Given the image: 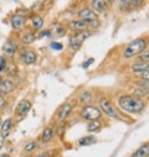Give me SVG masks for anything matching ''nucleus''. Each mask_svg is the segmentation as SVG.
Instances as JSON below:
<instances>
[{
  "label": "nucleus",
  "mask_w": 149,
  "mask_h": 157,
  "mask_svg": "<svg viewBox=\"0 0 149 157\" xmlns=\"http://www.w3.org/2000/svg\"><path fill=\"white\" fill-rule=\"evenodd\" d=\"M118 105L122 110L129 114H138L145 109L147 103L142 98L134 95H122L118 99Z\"/></svg>",
  "instance_id": "obj_1"
},
{
  "label": "nucleus",
  "mask_w": 149,
  "mask_h": 157,
  "mask_svg": "<svg viewBox=\"0 0 149 157\" xmlns=\"http://www.w3.org/2000/svg\"><path fill=\"white\" fill-rule=\"evenodd\" d=\"M144 50H147V38L138 37L126 46V48L123 51V57L126 59H131V58L140 55Z\"/></svg>",
  "instance_id": "obj_2"
},
{
  "label": "nucleus",
  "mask_w": 149,
  "mask_h": 157,
  "mask_svg": "<svg viewBox=\"0 0 149 157\" xmlns=\"http://www.w3.org/2000/svg\"><path fill=\"white\" fill-rule=\"evenodd\" d=\"M80 115H81V117L83 120L95 121V120H99V117L102 115V111L99 110L98 106H95V105L90 104V105L82 106V109L80 111Z\"/></svg>",
  "instance_id": "obj_3"
},
{
  "label": "nucleus",
  "mask_w": 149,
  "mask_h": 157,
  "mask_svg": "<svg viewBox=\"0 0 149 157\" xmlns=\"http://www.w3.org/2000/svg\"><path fill=\"white\" fill-rule=\"evenodd\" d=\"M90 36V32L88 31H85V32H77V33H74L73 36L70 37V40H68V46L72 51H77L80 50V47L82 46L83 41L86 40V38Z\"/></svg>",
  "instance_id": "obj_4"
},
{
  "label": "nucleus",
  "mask_w": 149,
  "mask_h": 157,
  "mask_svg": "<svg viewBox=\"0 0 149 157\" xmlns=\"http://www.w3.org/2000/svg\"><path fill=\"white\" fill-rule=\"evenodd\" d=\"M99 110L103 111L109 117H117L118 116V113H117L116 106L112 104L111 100L108 98H106V97H102L99 99Z\"/></svg>",
  "instance_id": "obj_5"
},
{
  "label": "nucleus",
  "mask_w": 149,
  "mask_h": 157,
  "mask_svg": "<svg viewBox=\"0 0 149 157\" xmlns=\"http://www.w3.org/2000/svg\"><path fill=\"white\" fill-rule=\"evenodd\" d=\"M79 17L81 21H85L86 24H95V21H98V15L90 8H83L79 11Z\"/></svg>",
  "instance_id": "obj_6"
},
{
  "label": "nucleus",
  "mask_w": 149,
  "mask_h": 157,
  "mask_svg": "<svg viewBox=\"0 0 149 157\" xmlns=\"http://www.w3.org/2000/svg\"><path fill=\"white\" fill-rule=\"evenodd\" d=\"M67 26H68L70 30L74 31L76 33H77V32L88 31V29H90V25L86 24L85 21H81V20H72V21H70V22L67 24Z\"/></svg>",
  "instance_id": "obj_7"
},
{
  "label": "nucleus",
  "mask_w": 149,
  "mask_h": 157,
  "mask_svg": "<svg viewBox=\"0 0 149 157\" xmlns=\"http://www.w3.org/2000/svg\"><path fill=\"white\" fill-rule=\"evenodd\" d=\"M30 109H31V103L27 99H22L18 104V106H16V115L20 116V117H24V116L27 115V113L30 111Z\"/></svg>",
  "instance_id": "obj_8"
},
{
  "label": "nucleus",
  "mask_w": 149,
  "mask_h": 157,
  "mask_svg": "<svg viewBox=\"0 0 149 157\" xmlns=\"http://www.w3.org/2000/svg\"><path fill=\"white\" fill-rule=\"evenodd\" d=\"M10 22H11L13 30L16 31V32H19V31H21V30L24 29V26H25V17L18 15V14H14V15L11 16Z\"/></svg>",
  "instance_id": "obj_9"
},
{
  "label": "nucleus",
  "mask_w": 149,
  "mask_h": 157,
  "mask_svg": "<svg viewBox=\"0 0 149 157\" xmlns=\"http://www.w3.org/2000/svg\"><path fill=\"white\" fill-rule=\"evenodd\" d=\"M18 50H19V46H18L16 41L11 40V38H9L3 46V52L5 55H9V56H14L18 52Z\"/></svg>",
  "instance_id": "obj_10"
},
{
  "label": "nucleus",
  "mask_w": 149,
  "mask_h": 157,
  "mask_svg": "<svg viewBox=\"0 0 149 157\" xmlns=\"http://www.w3.org/2000/svg\"><path fill=\"white\" fill-rule=\"evenodd\" d=\"M20 58H21V61H22L25 64H34V63L36 62L37 56H36V53H35L34 51H31V50H24V51L20 53Z\"/></svg>",
  "instance_id": "obj_11"
},
{
  "label": "nucleus",
  "mask_w": 149,
  "mask_h": 157,
  "mask_svg": "<svg viewBox=\"0 0 149 157\" xmlns=\"http://www.w3.org/2000/svg\"><path fill=\"white\" fill-rule=\"evenodd\" d=\"M14 89H15V84H14L13 81H10V79H3L2 82H0V94L6 95V94L11 93Z\"/></svg>",
  "instance_id": "obj_12"
},
{
  "label": "nucleus",
  "mask_w": 149,
  "mask_h": 157,
  "mask_svg": "<svg viewBox=\"0 0 149 157\" xmlns=\"http://www.w3.org/2000/svg\"><path fill=\"white\" fill-rule=\"evenodd\" d=\"M72 109H73V106H72V104H70V103H66V104H63L61 108H60V110H58V114H57V119H58V121H63L66 117L71 114V111H72Z\"/></svg>",
  "instance_id": "obj_13"
},
{
  "label": "nucleus",
  "mask_w": 149,
  "mask_h": 157,
  "mask_svg": "<svg viewBox=\"0 0 149 157\" xmlns=\"http://www.w3.org/2000/svg\"><path fill=\"white\" fill-rule=\"evenodd\" d=\"M92 5V10L97 14V13H106L107 11V8H108V2H103V0H95V2L91 3Z\"/></svg>",
  "instance_id": "obj_14"
},
{
  "label": "nucleus",
  "mask_w": 149,
  "mask_h": 157,
  "mask_svg": "<svg viewBox=\"0 0 149 157\" xmlns=\"http://www.w3.org/2000/svg\"><path fill=\"white\" fill-rule=\"evenodd\" d=\"M31 24H32L34 30H37V31L41 30L44 27V19H42V16L41 15H37V14L32 15L31 16Z\"/></svg>",
  "instance_id": "obj_15"
},
{
  "label": "nucleus",
  "mask_w": 149,
  "mask_h": 157,
  "mask_svg": "<svg viewBox=\"0 0 149 157\" xmlns=\"http://www.w3.org/2000/svg\"><path fill=\"white\" fill-rule=\"evenodd\" d=\"M148 155H149V145H148V142H145L131 157H148Z\"/></svg>",
  "instance_id": "obj_16"
},
{
  "label": "nucleus",
  "mask_w": 149,
  "mask_h": 157,
  "mask_svg": "<svg viewBox=\"0 0 149 157\" xmlns=\"http://www.w3.org/2000/svg\"><path fill=\"white\" fill-rule=\"evenodd\" d=\"M35 38H36V33L34 31H27L21 36V41L25 45H30L35 41Z\"/></svg>",
  "instance_id": "obj_17"
},
{
  "label": "nucleus",
  "mask_w": 149,
  "mask_h": 157,
  "mask_svg": "<svg viewBox=\"0 0 149 157\" xmlns=\"http://www.w3.org/2000/svg\"><path fill=\"white\" fill-rule=\"evenodd\" d=\"M11 126H13V120L10 119H6L3 124H2V126H0V130H2V135L4 136V137H6L8 136V134H9V131L11 130Z\"/></svg>",
  "instance_id": "obj_18"
},
{
  "label": "nucleus",
  "mask_w": 149,
  "mask_h": 157,
  "mask_svg": "<svg viewBox=\"0 0 149 157\" xmlns=\"http://www.w3.org/2000/svg\"><path fill=\"white\" fill-rule=\"evenodd\" d=\"M52 137H54V129L51 126L45 128V130L42 131V135H41V140L44 142H49L52 140Z\"/></svg>",
  "instance_id": "obj_19"
},
{
  "label": "nucleus",
  "mask_w": 149,
  "mask_h": 157,
  "mask_svg": "<svg viewBox=\"0 0 149 157\" xmlns=\"http://www.w3.org/2000/svg\"><path fill=\"white\" fill-rule=\"evenodd\" d=\"M132 71L134 73H143L144 71H148V63L145 62H137L132 64Z\"/></svg>",
  "instance_id": "obj_20"
},
{
  "label": "nucleus",
  "mask_w": 149,
  "mask_h": 157,
  "mask_svg": "<svg viewBox=\"0 0 149 157\" xmlns=\"http://www.w3.org/2000/svg\"><path fill=\"white\" fill-rule=\"evenodd\" d=\"M95 142H96V137L92 135H87V136H83L79 140V146H90Z\"/></svg>",
  "instance_id": "obj_21"
},
{
  "label": "nucleus",
  "mask_w": 149,
  "mask_h": 157,
  "mask_svg": "<svg viewBox=\"0 0 149 157\" xmlns=\"http://www.w3.org/2000/svg\"><path fill=\"white\" fill-rule=\"evenodd\" d=\"M80 103H82V104H85V105H90V103L93 100V97H92V94L90 93V92H83L81 95H80Z\"/></svg>",
  "instance_id": "obj_22"
},
{
  "label": "nucleus",
  "mask_w": 149,
  "mask_h": 157,
  "mask_svg": "<svg viewBox=\"0 0 149 157\" xmlns=\"http://www.w3.org/2000/svg\"><path fill=\"white\" fill-rule=\"evenodd\" d=\"M102 126V123L99 120H95V121H90L87 124V131L93 132V131H98Z\"/></svg>",
  "instance_id": "obj_23"
},
{
  "label": "nucleus",
  "mask_w": 149,
  "mask_h": 157,
  "mask_svg": "<svg viewBox=\"0 0 149 157\" xmlns=\"http://www.w3.org/2000/svg\"><path fill=\"white\" fill-rule=\"evenodd\" d=\"M118 5H119V9H121L122 11H129V10L133 9L132 2H119Z\"/></svg>",
  "instance_id": "obj_24"
},
{
  "label": "nucleus",
  "mask_w": 149,
  "mask_h": 157,
  "mask_svg": "<svg viewBox=\"0 0 149 157\" xmlns=\"http://www.w3.org/2000/svg\"><path fill=\"white\" fill-rule=\"evenodd\" d=\"M36 142L35 141H30V142H27L26 145H25V147H24V150H25V152H32L35 148H36Z\"/></svg>",
  "instance_id": "obj_25"
},
{
  "label": "nucleus",
  "mask_w": 149,
  "mask_h": 157,
  "mask_svg": "<svg viewBox=\"0 0 149 157\" xmlns=\"http://www.w3.org/2000/svg\"><path fill=\"white\" fill-rule=\"evenodd\" d=\"M144 95H145V97L148 95V90H147V89H142V88L138 87V89L134 90V97L140 98V97H144Z\"/></svg>",
  "instance_id": "obj_26"
},
{
  "label": "nucleus",
  "mask_w": 149,
  "mask_h": 157,
  "mask_svg": "<svg viewBox=\"0 0 149 157\" xmlns=\"http://www.w3.org/2000/svg\"><path fill=\"white\" fill-rule=\"evenodd\" d=\"M6 108V100H5V97L3 94H0V111L5 110Z\"/></svg>",
  "instance_id": "obj_27"
},
{
  "label": "nucleus",
  "mask_w": 149,
  "mask_h": 157,
  "mask_svg": "<svg viewBox=\"0 0 149 157\" xmlns=\"http://www.w3.org/2000/svg\"><path fill=\"white\" fill-rule=\"evenodd\" d=\"M51 47L54 48V50H56V51H61L62 50V44H60V42H52L51 44Z\"/></svg>",
  "instance_id": "obj_28"
},
{
  "label": "nucleus",
  "mask_w": 149,
  "mask_h": 157,
  "mask_svg": "<svg viewBox=\"0 0 149 157\" xmlns=\"http://www.w3.org/2000/svg\"><path fill=\"white\" fill-rule=\"evenodd\" d=\"M5 68H6V59L2 57V59H0V72H3Z\"/></svg>",
  "instance_id": "obj_29"
},
{
  "label": "nucleus",
  "mask_w": 149,
  "mask_h": 157,
  "mask_svg": "<svg viewBox=\"0 0 149 157\" xmlns=\"http://www.w3.org/2000/svg\"><path fill=\"white\" fill-rule=\"evenodd\" d=\"M148 77H149V71H144V72L140 74L142 81H148Z\"/></svg>",
  "instance_id": "obj_30"
},
{
  "label": "nucleus",
  "mask_w": 149,
  "mask_h": 157,
  "mask_svg": "<svg viewBox=\"0 0 149 157\" xmlns=\"http://www.w3.org/2000/svg\"><path fill=\"white\" fill-rule=\"evenodd\" d=\"M93 62H95V58H90L88 61H86V62L82 64V67H83V68H88V66H90V64H92Z\"/></svg>",
  "instance_id": "obj_31"
},
{
  "label": "nucleus",
  "mask_w": 149,
  "mask_h": 157,
  "mask_svg": "<svg viewBox=\"0 0 149 157\" xmlns=\"http://www.w3.org/2000/svg\"><path fill=\"white\" fill-rule=\"evenodd\" d=\"M139 88H142V89H147V90H148V81H142V82L139 83Z\"/></svg>",
  "instance_id": "obj_32"
},
{
  "label": "nucleus",
  "mask_w": 149,
  "mask_h": 157,
  "mask_svg": "<svg viewBox=\"0 0 149 157\" xmlns=\"http://www.w3.org/2000/svg\"><path fill=\"white\" fill-rule=\"evenodd\" d=\"M132 4H133V8H135V6H140V5H143L144 4V2H132Z\"/></svg>",
  "instance_id": "obj_33"
},
{
  "label": "nucleus",
  "mask_w": 149,
  "mask_h": 157,
  "mask_svg": "<svg viewBox=\"0 0 149 157\" xmlns=\"http://www.w3.org/2000/svg\"><path fill=\"white\" fill-rule=\"evenodd\" d=\"M4 140H5V137H4L2 134H0V150L3 148V145H4Z\"/></svg>",
  "instance_id": "obj_34"
},
{
  "label": "nucleus",
  "mask_w": 149,
  "mask_h": 157,
  "mask_svg": "<svg viewBox=\"0 0 149 157\" xmlns=\"http://www.w3.org/2000/svg\"><path fill=\"white\" fill-rule=\"evenodd\" d=\"M0 157H10L8 153H0Z\"/></svg>",
  "instance_id": "obj_35"
},
{
  "label": "nucleus",
  "mask_w": 149,
  "mask_h": 157,
  "mask_svg": "<svg viewBox=\"0 0 149 157\" xmlns=\"http://www.w3.org/2000/svg\"><path fill=\"white\" fill-rule=\"evenodd\" d=\"M45 35L49 36V35H50V31H46V32H42V33H41V36H45Z\"/></svg>",
  "instance_id": "obj_36"
},
{
  "label": "nucleus",
  "mask_w": 149,
  "mask_h": 157,
  "mask_svg": "<svg viewBox=\"0 0 149 157\" xmlns=\"http://www.w3.org/2000/svg\"><path fill=\"white\" fill-rule=\"evenodd\" d=\"M36 157H49L47 155H45V153H41V155H39V156H36Z\"/></svg>",
  "instance_id": "obj_37"
},
{
  "label": "nucleus",
  "mask_w": 149,
  "mask_h": 157,
  "mask_svg": "<svg viewBox=\"0 0 149 157\" xmlns=\"http://www.w3.org/2000/svg\"><path fill=\"white\" fill-rule=\"evenodd\" d=\"M2 124H3V121H2V117H0V126H2Z\"/></svg>",
  "instance_id": "obj_38"
},
{
  "label": "nucleus",
  "mask_w": 149,
  "mask_h": 157,
  "mask_svg": "<svg viewBox=\"0 0 149 157\" xmlns=\"http://www.w3.org/2000/svg\"><path fill=\"white\" fill-rule=\"evenodd\" d=\"M3 81V78H2V75H0V82H2Z\"/></svg>",
  "instance_id": "obj_39"
},
{
  "label": "nucleus",
  "mask_w": 149,
  "mask_h": 157,
  "mask_svg": "<svg viewBox=\"0 0 149 157\" xmlns=\"http://www.w3.org/2000/svg\"><path fill=\"white\" fill-rule=\"evenodd\" d=\"M25 157H29V156H25Z\"/></svg>",
  "instance_id": "obj_40"
}]
</instances>
